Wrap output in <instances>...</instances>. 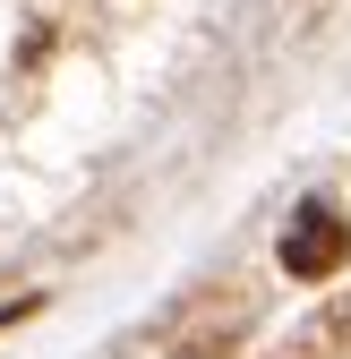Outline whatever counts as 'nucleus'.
I'll return each instance as SVG.
<instances>
[{
    "instance_id": "obj_1",
    "label": "nucleus",
    "mask_w": 351,
    "mask_h": 359,
    "mask_svg": "<svg viewBox=\"0 0 351 359\" xmlns=\"http://www.w3.org/2000/svg\"><path fill=\"white\" fill-rule=\"evenodd\" d=\"M343 257H351V222H343L334 205H300V214L283 222V274H300V283H326Z\"/></svg>"
}]
</instances>
